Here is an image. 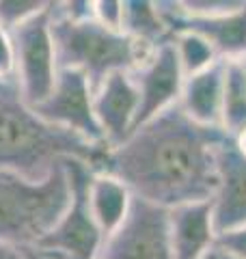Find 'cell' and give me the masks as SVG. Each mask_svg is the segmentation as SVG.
I'll list each match as a JSON object with an SVG mask.
<instances>
[{
	"instance_id": "cell-1",
	"label": "cell",
	"mask_w": 246,
	"mask_h": 259,
	"mask_svg": "<svg viewBox=\"0 0 246 259\" xmlns=\"http://www.w3.org/2000/svg\"><path fill=\"white\" fill-rule=\"evenodd\" d=\"M231 139L203 127L173 106L108 149L100 171L117 177L136 199L164 209L208 201L216 188V156Z\"/></svg>"
},
{
	"instance_id": "cell-2",
	"label": "cell",
	"mask_w": 246,
	"mask_h": 259,
	"mask_svg": "<svg viewBox=\"0 0 246 259\" xmlns=\"http://www.w3.org/2000/svg\"><path fill=\"white\" fill-rule=\"evenodd\" d=\"M106 153L104 145H93L41 119L15 84L0 89V171L41 182L67 160H80L100 171Z\"/></svg>"
},
{
	"instance_id": "cell-3",
	"label": "cell",
	"mask_w": 246,
	"mask_h": 259,
	"mask_svg": "<svg viewBox=\"0 0 246 259\" xmlns=\"http://www.w3.org/2000/svg\"><path fill=\"white\" fill-rule=\"evenodd\" d=\"M71 201L67 162L41 182L0 171V242L32 248L50 233Z\"/></svg>"
},
{
	"instance_id": "cell-4",
	"label": "cell",
	"mask_w": 246,
	"mask_h": 259,
	"mask_svg": "<svg viewBox=\"0 0 246 259\" xmlns=\"http://www.w3.org/2000/svg\"><path fill=\"white\" fill-rule=\"evenodd\" d=\"M52 35L59 69H76L85 74L95 91L117 71H132L155 48H145L119 30L100 26L93 18L71 22L59 18L52 7Z\"/></svg>"
},
{
	"instance_id": "cell-5",
	"label": "cell",
	"mask_w": 246,
	"mask_h": 259,
	"mask_svg": "<svg viewBox=\"0 0 246 259\" xmlns=\"http://www.w3.org/2000/svg\"><path fill=\"white\" fill-rule=\"evenodd\" d=\"M71 201L50 233H46L32 250L50 259H95L104 242L89 205V182L93 168L80 160H67Z\"/></svg>"
},
{
	"instance_id": "cell-6",
	"label": "cell",
	"mask_w": 246,
	"mask_h": 259,
	"mask_svg": "<svg viewBox=\"0 0 246 259\" xmlns=\"http://www.w3.org/2000/svg\"><path fill=\"white\" fill-rule=\"evenodd\" d=\"M15 50V87L28 106H37L54 89L59 61L52 35V3L11 32Z\"/></svg>"
},
{
	"instance_id": "cell-7",
	"label": "cell",
	"mask_w": 246,
	"mask_h": 259,
	"mask_svg": "<svg viewBox=\"0 0 246 259\" xmlns=\"http://www.w3.org/2000/svg\"><path fill=\"white\" fill-rule=\"evenodd\" d=\"M95 259H173L169 209L134 197L126 221L104 238Z\"/></svg>"
},
{
	"instance_id": "cell-8",
	"label": "cell",
	"mask_w": 246,
	"mask_h": 259,
	"mask_svg": "<svg viewBox=\"0 0 246 259\" xmlns=\"http://www.w3.org/2000/svg\"><path fill=\"white\" fill-rule=\"evenodd\" d=\"M32 108L48 123L78 134L80 139L93 145H104L106 147L93 112V89L89 84L87 76L80 74V71L59 69V76H56L50 95Z\"/></svg>"
},
{
	"instance_id": "cell-9",
	"label": "cell",
	"mask_w": 246,
	"mask_h": 259,
	"mask_svg": "<svg viewBox=\"0 0 246 259\" xmlns=\"http://www.w3.org/2000/svg\"><path fill=\"white\" fill-rule=\"evenodd\" d=\"M130 74H132V80L138 89V97H141L136 127L162 115L164 110L177 106L186 76L182 65H179L173 39L155 48Z\"/></svg>"
},
{
	"instance_id": "cell-10",
	"label": "cell",
	"mask_w": 246,
	"mask_h": 259,
	"mask_svg": "<svg viewBox=\"0 0 246 259\" xmlns=\"http://www.w3.org/2000/svg\"><path fill=\"white\" fill-rule=\"evenodd\" d=\"M141 97L130 71L110 74L93 91V112L106 147L112 149L136 130Z\"/></svg>"
},
{
	"instance_id": "cell-11",
	"label": "cell",
	"mask_w": 246,
	"mask_h": 259,
	"mask_svg": "<svg viewBox=\"0 0 246 259\" xmlns=\"http://www.w3.org/2000/svg\"><path fill=\"white\" fill-rule=\"evenodd\" d=\"M210 203L218 236L246 225V158L233 147V139L218 149L216 188Z\"/></svg>"
},
{
	"instance_id": "cell-12",
	"label": "cell",
	"mask_w": 246,
	"mask_h": 259,
	"mask_svg": "<svg viewBox=\"0 0 246 259\" xmlns=\"http://www.w3.org/2000/svg\"><path fill=\"white\" fill-rule=\"evenodd\" d=\"M160 13L169 26L171 37L179 30H192L214 48L220 61L246 59V3L237 11L205 20H190L177 15L171 0H158Z\"/></svg>"
},
{
	"instance_id": "cell-13",
	"label": "cell",
	"mask_w": 246,
	"mask_h": 259,
	"mask_svg": "<svg viewBox=\"0 0 246 259\" xmlns=\"http://www.w3.org/2000/svg\"><path fill=\"white\" fill-rule=\"evenodd\" d=\"M216 240L218 233L210 199L169 209V242L173 259H201L216 250Z\"/></svg>"
},
{
	"instance_id": "cell-14",
	"label": "cell",
	"mask_w": 246,
	"mask_h": 259,
	"mask_svg": "<svg viewBox=\"0 0 246 259\" xmlns=\"http://www.w3.org/2000/svg\"><path fill=\"white\" fill-rule=\"evenodd\" d=\"M223 87L225 61H218L210 69L184 80V89L177 106L182 112L203 127H220L223 119Z\"/></svg>"
},
{
	"instance_id": "cell-15",
	"label": "cell",
	"mask_w": 246,
	"mask_h": 259,
	"mask_svg": "<svg viewBox=\"0 0 246 259\" xmlns=\"http://www.w3.org/2000/svg\"><path fill=\"white\" fill-rule=\"evenodd\" d=\"M132 201L134 194L121 180L108 173L93 171L91 182H89V205H91V214L104 238L126 221Z\"/></svg>"
},
{
	"instance_id": "cell-16",
	"label": "cell",
	"mask_w": 246,
	"mask_h": 259,
	"mask_svg": "<svg viewBox=\"0 0 246 259\" xmlns=\"http://www.w3.org/2000/svg\"><path fill=\"white\" fill-rule=\"evenodd\" d=\"M123 35L145 48H158L171 41L158 3L151 0H123Z\"/></svg>"
},
{
	"instance_id": "cell-17",
	"label": "cell",
	"mask_w": 246,
	"mask_h": 259,
	"mask_svg": "<svg viewBox=\"0 0 246 259\" xmlns=\"http://www.w3.org/2000/svg\"><path fill=\"white\" fill-rule=\"evenodd\" d=\"M244 127H246V59H233V61H225L220 130L233 139Z\"/></svg>"
},
{
	"instance_id": "cell-18",
	"label": "cell",
	"mask_w": 246,
	"mask_h": 259,
	"mask_svg": "<svg viewBox=\"0 0 246 259\" xmlns=\"http://www.w3.org/2000/svg\"><path fill=\"white\" fill-rule=\"evenodd\" d=\"M173 46H175L177 59H179V65H182L186 78L201 74V71L210 69L212 65H216L220 61L216 50L208 44V39H203L201 35H196L192 30L175 32Z\"/></svg>"
},
{
	"instance_id": "cell-19",
	"label": "cell",
	"mask_w": 246,
	"mask_h": 259,
	"mask_svg": "<svg viewBox=\"0 0 246 259\" xmlns=\"http://www.w3.org/2000/svg\"><path fill=\"white\" fill-rule=\"evenodd\" d=\"M48 7L44 0H0V26L13 32Z\"/></svg>"
},
{
	"instance_id": "cell-20",
	"label": "cell",
	"mask_w": 246,
	"mask_h": 259,
	"mask_svg": "<svg viewBox=\"0 0 246 259\" xmlns=\"http://www.w3.org/2000/svg\"><path fill=\"white\" fill-rule=\"evenodd\" d=\"M93 20L108 30L123 32V0H93Z\"/></svg>"
},
{
	"instance_id": "cell-21",
	"label": "cell",
	"mask_w": 246,
	"mask_h": 259,
	"mask_svg": "<svg viewBox=\"0 0 246 259\" xmlns=\"http://www.w3.org/2000/svg\"><path fill=\"white\" fill-rule=\"evenodd\" d=\"M216 250L229 259H246V225L220 233L216 240Z\"/></svg>"
},
{
	"instance_id": "cell-22",
	"label": "cell",
	"mask_w": 246,
	"mask_h": 259,
	"mask_svg": "<svg viewBox=\"0 0 246 259\" xmlns=\"http://www.w3.org/2000/svg\"><path fill=\"white\" fill-rule=\"evenodd\" d=\"M0 82H15V50L11 32L0 26Z\"/></svg>"
},
{
	"instance_id": "cell-23",
	"label": "cell",
	"mask_w": 246,
	"mask_h": 259,
	"mask_svg": "<svg viewBox=\"0 0 246 259\" xmlns=\"http://www.w3.org/2000/svg\"><path fill=\"white\" fill-rule=\"evenodd\" d=\"M0 259H28V257L24 253V248L3 244V242H0Z\"/></svg>"
},
{
	"instance_id": "cell-24",
	"label": "cell",
	"mask_w": 246,
	"mask_h": 259,
	"mask_svg": "<svg viewBox=\"0 0 246 259\" xmlns=\"http://www.w3.org/2000/svg\"><path fill=\"white\" fill-rule=\"evenodd\" d=\"M233 147L237 149V153H240L242 158H246V127L237 136H233Z\"/></svg>"
},
{
	"instance_id": "cell-25",
	"label": "cell",
	"mask_w": 246,
	"mask_h": 259,
	"mask_svg": "<svg viewBox=\"0 0 246 259\" xmlns=\"http://www.w3.org/2000/svg\"><path fill=\"white\" fill-rule=\"evenodd\" d=\"M24 253H26L28 259H50V257L41 255V253H37V250H32V248H24Z\"/></svg>"
},
{
	"instance_id": "cell-26",
	"label": "cell",
	"mask_w": 246,
	"mask_h": 259,
	"mask_svg": "<svg viewBox=\"0 0 246 259\" xmlns=\"http://www.w3.org/2000/svg\"><path fill=\"white\" fill-rule=\"evenodd\" d=\"M201 259H220V253H218V250H212L210 255H205V257H201Z\"/></svg>"
},
{
	"instance_id": "cell-27",
	"label": "cell",
	"mask_w": 246,
	"mask_h": 259,
	"mask_svg": "<svg viewBox=\"0 0 246 259\" xmlns=\"http://www.w3.org/2000/svg\"><path fill=\"white\" fill-rule=\"evenodd\" d=\"M7 84H15V82H0V89H5Z\"/></svg>"
},
{
	"instance_id": "cell-28",
	"label": "cell",
	"mask_w": 246,
	"mask_h": 259,
	"mask_svg": "<svg viewBox=\"0 0 246 259\" xmlns=\"http://www.w3.org/2000/svg\"><path fill=\"white\" fill-rule=\"evenodd\" d=\"M220 259H229V257H225V255H220Z\"/></svg>"
}]
</instances>
